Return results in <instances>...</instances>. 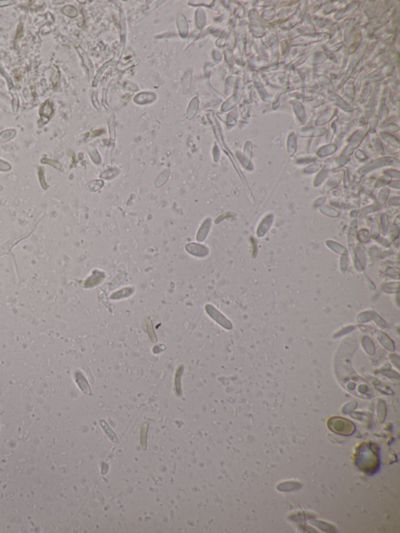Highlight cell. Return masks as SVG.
Returning a JSON list of instances; mask_svg holds the SVG:
<instances>
[{
  "label": "cell",
  "mask_w": 400,
  "mask_h": 533,
  "mask_svg": "<svg viewBox=\"0 0 400 533\" xmlns=\"http://www.w3.org/2000/svg\"><path fill=\"white\" fill-rule=\"evenodd\" d=\"M328 427L331 430L343 436H349L353 434L355 431V426L353 423L342 417L330 419Z\"/></svg>",
  "instance_id": "cell-2"
},
{
  "label": "cell",
  "mask_w": 400,
  "mask_h": 533,
  "mask_svg": "<svg viewBox=\"0 0 400 533\" xmlns=\"http://www.w3.org/2000/svg\"><path fill=\"white\" fill-rule=\"evenodd\" d=\"M182 372H183V368H182V367H181V368H180L179 369L177 370V374H176V378H175L176 391H177V394H178V393H179V395L181 394V383H180V379H181V375H182Z\"/></svg>",
  "instance_id": "cell-4"
},
{
  "label": "cell",
  "mask_w": 400,
  "mask_h": 533,
  "mask_svg": "<svg viewBox=\"0 0 400 533\" xmlns=\"http://www.w3.org/2000/svg\"><path fill=\"white\" fill-rule=\"evenodd\" d=\"M100 425H101L102 428H103V431L105 432L106 434H107V436H108V438L110 439V440H111L113 443H114V444H117V443H118V439H117V437H116V434H115L114 432V431L111 429L110 425H109L108 424H107V423L105 421H104V420H101V421H100Z\"/></svg>",
  "instance_id": "cell-3"
},
{
  "label": "cell",
  "mask_w": 400,
  "mask_h": 533,
  "mask_svg": "<svg viewBox=\"0 0 400 533\" xmlns=\"http://www.w3.org/2000/svg\"><path fill=\"white\" fill-rule=\"evenodd\" d=\"M147 426H148L147 425H144L141 432V445L144 449L146 448V436L145 435L147 433Z\"/></svg>",
  "instance_id": "cell-5"
},
{
  "label": "cell",
  "mask_w": 400,
  "mask_h": 533,
  "mask_svg": "<svg viewBox=\"0 0 400 533\" xmlns=\"http://www.w3.org/2000/svg\"><path fill=\"white\" fill-rule=\"evenodd\" d=\"M357 454V464L362 470L371 472L377 468L378 457L375 449L373 447L366 445L365 447H363Z\"/></svg>",
  "instance_id": "cell-1"
}]
</instances>
